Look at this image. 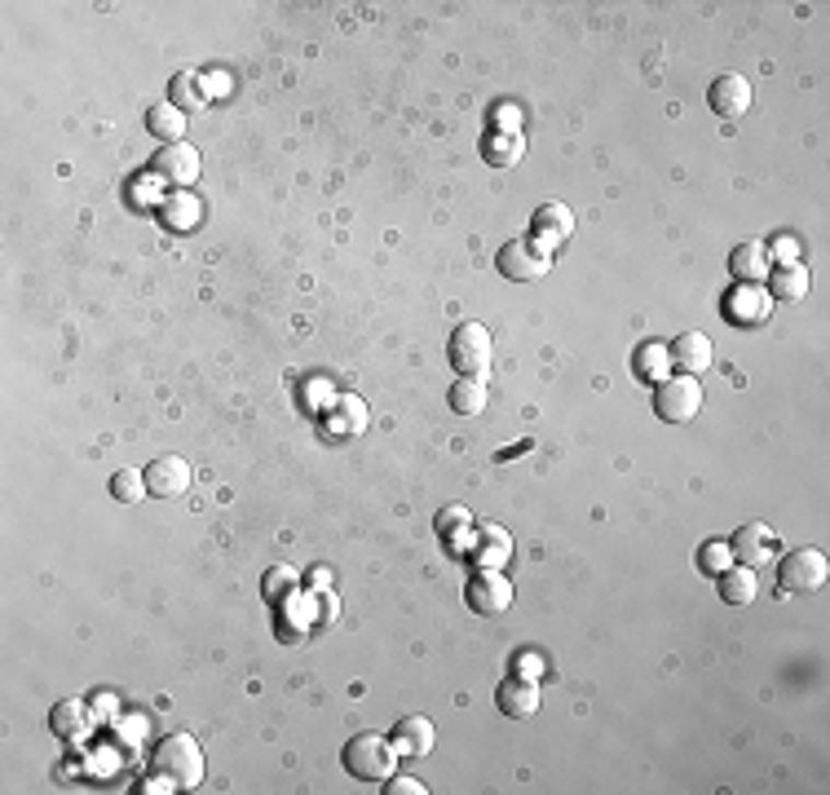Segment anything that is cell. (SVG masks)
I'll list each match as a JSON object with an SVG mask.
<instances>
[{
	"instance_id": "1",
	"label": "cell",
	"mask_w": 830,
	"mask_h": 795,
	"mask_svg": "<svg viewBox=\"0 0 830 795\" xmlns=\"http://www.w3.org/2000/svg\"><path fill=\"white\" fill-rule=\"evenodd\" d=\"M344 769L359 778V782H389L394 778V764H398V747L394 738L385 734H353L340 751Z\"/></svg>"
},
{
	"instance_id": "2",
	"label": "cell",
	"mask_w": 830,
	"mask_h": 795,
	"mask_svg": "<svg viewBox=\"0 0 830 795\" xmlns=\"http://www.w3.org/2000/svg\"><path fill=\"white\" fill-rule=\"evenodd\" d=\"M155 773L168 778L177 791H195L203 782V751L190 734H168L160 747H155Z\"/></svg>"
},
{
	"instance_id": "3",
	"label": "cell",
	"mask_w": 830,
	"mask_h": 795,
	"mask_svg": "<svg viewBox=\"0 0 830 795\" xmlns=\"http://www.w3.org/2000/svg\"><path fill=\"white\" fill-rule=\"evenodd\" d=\"M446 359L459 376H478L487 381L491 376V359H495V340L482 323H459L446 340Z\"/></svg>"
},
{
	"instance_id": "4",
	"label": "cell",
	"mask_w": 830,
	"mask_h": 795,
	"mask_svg": "<svg viewBox=\"0 0 830 795\" xmlns=\"http://www.w3.org/2000/svg\"><path fill=\"white\" fill-rule=\"evenodd\" d=\"M830 575V561L821 548H791L778 561V588L782 593H817Z\"/></svg>"
},
{
	"instance_id": "5",
	"label": "cell",
	"mask_w": 830,
	"mask_h": 795,
	"mask_svg": "<svg viewBox=\"0 0 830 795\" xmlns=\"http://www.w3.org/2000/svg\"><path fill=\"white\" fill-rule=\"evenodd\" d=\"M654 411L667 424H689L702 411V385L698 376H667L654 394Z\"/></svg>"
},
{
	"instance_id": "6",
	"label": "cell",
	"mask_w": 830,
	"mask_h": 795,
	"mask_svg": "<svg viewBox=\"0 0 830 795\" xmlns=\"http://www.w3.org/2000/svg\"><path fill=\"white\" fill-rule=\"evenodd\" d=\"M495 266H500V274L508 283H535V279H543L552 270V253H543L535 239H508L500 248Z\"/></svg>"
},
{
	"instance_id": "7",
	"label": "cell",
	"mask_w": 830,
	"mask_h": 795,
	"mask_svg": "<svg viewBox=\"0 0 830 795\" xmlns=\"http://www.w3.org/2000/svg\"><path fill=\"white\" fill-rule=\"evenodd\" d=\"M773 305H778V301L769 296L764 283H738V288L725 292L721 314H725L734 327H764V323L773 318Z\"/></svg>"
},
{
	"instance_id": "8",
	"label": "cell",
	"mask_w": 830,
	"mask_h": 795,
	"mask_svg": "<svg viewBox=\"0 0 830 795\" xmlns=\"http://www.w3.org/2000/svg\"><path fill=\"white\" fill-rule=\"evenodd\" d=\"M464 601H468L472 615L495 619V615H504L513 606V580L500 575V571H478V575H468V584H464Z\"/></svg>"
},
{
	"instance_id": "9",
	"label": "cell",
	"mask_w": 830,
	"mask_h": 795,
	"mask_svg": "<svg viewBox=\"0 0 830 795\" xmlns=\"http://www.w3.org/2000/svg\"><path fill=\"white\" fill-rule=\"evenodd\" d=\"M706 102H711V110H716L721 120H743L747 110H751V102H756V89H751V80H747V75L725 71V75L711 80Z\"/></svg>"
},
{
	"instance_id": "10",
	"label": "cell",
	"mask_w": 830,
	"mask_h": 795,
	"mask_svg": "<svg viewBox=\"0 0 830 795\" xmlns=\"http://www.w3.org/2000/svg\"><path fill=\"white\" fill-rule=\"evenodd\" d=\"M667 354H671V367L680 376H706L711 363H716V346H711L706 331H680L667 346Z\"/></svg>"
},
{
	"instance_id": "11",
	"label": "cell",
	"mask_w": 830,
	"mask_h": 795,
	"mask_svg": "<svg viewBox=\"0 0 830 795\" xmlns=\"http://www.w3.org/2000/svg\"><path fill=\"white\" fill-rule=\"evenodd\" d=\"M539 703H543V694H539V680H530V676H508V680H500V690H495V708H500V716H508V721H530V716H539Z\"/></svg>"
},
{
	"instance_id": "12",
	"label": "cell",
	"mask_w": 830,
	"mask_h": 795,
	"mask_svg": "<svg viewBox=\"0 0 830 795\" xmlns=\"http://www.w3.org/2000/svg\"><path fill=\"white\" fill-rule=\"evenodd\" d=\"M367 420H372V411L359 394H336L323 411V429L331 437H359V433H367Z\"/></svg>"
},
{
	"instance_id": "13",
	"label": "cell",
	"mask_w": 830,
	"mask_h": 795,
	"mask_svg": "<svg viewBox=\"0 0 830 795\" xmlns=\"http://www.w3.org/2000/svg\"><path fill=\"white\" fill-rule=\"evenodd\" d=\"M199 173H203V160H199V151L190 147V142H173V147H164L160 155H155V177H164L168 186H195L199 182Z\"/></svg>"
},
{
	"instance_id": "14",
	"label": "cell",
	"mask_w": 830,
	"mask_h": 795,
	"mask_svg": "<svg viewBox=\"0 0 830 795\" xmlns=\"http://www.w3.org/2000/svg\"><path fill=\"white\" fill-rule=\"evenodd\" d=\"M729 548H734V557H738L743 565L760 571V565H769V561H773V552H778V535H773L764 522H747V526H738V530H734Z\"/></svg>"
},
{
	"instance_id": "15",
	"label": "cell",
	"mask_w": 830,
	"mask_h": 795,
	"mask_svg": "<svg viewBox=\"0 0 830 795\" xmlns=\"http://www.w3.org/2000/svg\"><path fill=\"white\" fill-rule=\"evenodd\" d=\"M195 482V469L182 460V456H160L147 465V491L160 495V500H173V495H186Z\"/></svg>"
},
{
	"instance_id": "16",
	"label": "cell",
	"mask_w": 830,
	"mask_h": 795,
	"mask_svg": "<svg viewBox=\"0 0 830 795\" xmlns=\"http://www.w3.org/2000/svg\"><path fill=\"white\" fill-rule=\"evenodd\" d=\"M530 239L543 248V253H557L570 235H574V212L565 208V203H543L539 212H535V221H530Z\"/></svg>"
},
{
	"instance_id": "17",
	"label": "cell",
	"mask_w": 830,
	"mask_h": 795,
	"mask_svg": "<svg viewBox=\"0 0 830 795\" xmlns=\"http://www.w3.org/2000/svg\"><path fill=\"white\" fill-rule=\"evenodd\" d=\"M729 270H734L738 283H764L769 270H773V253H769V244H760V239L738 244L734 257H729Z\"/></svg>"
},
{
	"instance_id": "18",
	"label": "cell",
	"mask_w": 830,
	"mask_h": 795,
	"mask_svg": "<svg viewBox=\"0 0 830 795\" xmlns=\"http://www.w3.org/2000/svg\"><path fill=\"white\" fill-rule=\"evenodd\" d=\"M160 217H164L168 231L186 235V231H195V225L203 221V203H199L190 190H173V195L160 199Z\"/></svg>"
},
{
	"instance_id": "19",
	"label": "cell",
	"mask_w": 830,
	"mask_h": 795,
	"mask_svg": "<svg viewBox=\"0 0 830 795\" xmlns=\"http://www.w3.org/2000/svg\"><path fill=\"white\" fill-rule=\"evenodd\" d=\"M389 738H394L398 756H429V751H433V743H437V734H433V721H429V716H407V721H398Z\"/></svg>"
},
{
	"instance_id": "20",
	"label": "cell",
	"mask_w": 830,
	"mask_h": 795,
	"mask_svg": "<svg viewBox=\"0 0 830 795\" xmlns=\"http://www.w3.org/2000/svg\"><path fill=\"white\" fill-rule=\"evenodd\" d=\"M721 580V597L729 601V606H751L756 597H760V575L751 571V565H729L725 575H716Z\"/></svg>"
},
{
	"instance_id": "21",
	"label": "cell",
	"mask_w": 830,
	"mask_h": 795,
	"mask_svg": "<svg viewBox=\"0 0 830 795\" xmlns=\"http://www.w3.org/2000/svg\"><path fill=\"white\" fill-rule=\"evenodd\" d=\"M472 557H478V571H504V561L513 557V539L504 526H487L478 548H472Z\"/></svg>"
},
{
	"instance_id": "22",
	"label": "cell",
	"mask_w": 830,
	"mask_h": 795,
	"mask_svg": "<svg viewBox=\"0 0 830 795\" xmlns=\"http://www.w3.org/2000/svg\"><path fill=\"white\" fill-rule=\"evenodd\" d=\"M769 296L773 301H804L808 296V266H773L769 270Z\"/></svg>"
},
{
	"instance_id": "23",
	"label": "cell",
	"mask_w": 830,
	"mask_h": 795,
	"mask_svg": "<svg viewBox=\"0 0 830 795\" xmlns=\"http://www.w3.org/2000/svg\"><path fill=\"white\" fill-rule=\"evenodd\" d=\"M147 129H151L164 147H173V142H182V133H186V110L173 106V102H155L151 116H147Z\"/></svg>"
},
{
	"instance_id": "24",
	"label": "cell",
	"mask_w": 830,
	"mask_h": 795,
	"mask_svg": "<svg viewBox=\"0 0 830 795\" xmlns=\"http://www.w3.org/2000/svg\"><path fill=\"white\" fill-rule=\"evenodd\" d=\"M451 411H459V416H482V411H487V381L459 376V381L451 385Z\"/></svg>"
},
{
	"instance_id": "25",
	"label": "cell",
	"mask_w": 830,
	"mask_h": 795,
	"mask_svg": "<svg viewBox=\"0 0 830 795\" xmlns=\"http://www.w3.org/2000/svg\"><path fill=\"white\" fill-rule=\"evenodd\" d=\"M49 725H54V734H58V738L80 743V738L89 734L93 716H84V703H75V699H71V703H58V708H54V721H49Z\"/></svg>"
},
{
	"instance_id": "26",
	"label": "cell",
	"mask_w": 830,
	"mask_h": 795,
	"mask_svg": "<svg viewBox=\"0 0 830 795\" xmlns=\"http://www.w3.org/2000/svg\"><path fill=\"white\" fill-rule=\"evenodd\" d=\"M168 102L182 106V110H203V106H208L203 75H199V71H177V80H173V89H168Z\"/></svg>"
},
{
	"instance_id": "27",
	"label": "cell",
	"mask_w": 830,
	"mask_h": 795,
	"mask_svg": "<svg viewBox=\"0 0 830 795\" xmlns=\"http://www.w3.org/2000/svg\"><path fill=\"white\" fill-rule=\"evenodd\" d=\"M667 372H671V354H667V346H658V340H645V346L636 350V376L663 385Z\"/></svg>"
},
{
	"instance_id": "28",
	"label": "cell",
	"mask_w": 830,
	"mask_h": 795,
	"mask_svg": "<svg viewBox=\"0 0 830 795\" xmlns=\"http://www.w3.org/2000/svg\"><path fill=\"white\" fill-rule=\"evenodd\" d=\"M522 138H513V133H491V138H482V155L495 164V168H508V164H517L522 160Z\"/></svg>"
},
{
	"instance_id": "29",
	"label": "cell",
	"mask_w": 830,
	"mask_h": 795,
	"mask_svg": "<svg viewBox=\"0 0 830 795\" xmlns=\"http://www.w3.org/2000/svg\"><path fill=\"white\" fill-rule=\"evenodd\" d=\"M110 495L120 504H142V495H151L147 491V469H120L110 478Z\"/></svg>"
},
{
	"instance_id": "30",
	"label": "cell",
	"mask_w": 830,
	"mask_h": 795,
	"mask_svg": "<svg viewBox=\"0 0 830 795\" xmlns=\"http://www.w3.org/2000/svg\"><path fill=\"white\" fill-rule=\"evenodd\" d=\"M698 565L706 575H725L729 565H734V548H729V539H711L702 552H698Z\"/></svg>"
},
{
	"instance_id": "31",
	"label": "cell",
	"mask_w": 830,
	"mask_h": 795,
	"mask_svg": "<svg viewBox=\"0 0 830 795\" xmlns=\"http://www.w3.org/2000/svg\"><path fill=\"white\" fill-rule=\"evenodd\" d=\"M292 593H296V571H292V565H274V571L266 575V597H270V601H274V597L288 601Z\"/></svg>"
},
{
	"instance_id": "32",
	"label": "cell",
	"mask_w": 830,
	"mask_h": 795,
	"mask_svg": "<svg viewBox=\"0 0 830 795\" xmlns=\"http://www.w3.org/2000/svg\"><path fill=\"white\" fill-rule=\"evenodd\" d=\"M389 795H424L429 786L420 782V778H389V786H385Z\"/></svg>"
},
{
	"instance_id": "33",
	"label": "cell",
	"mask_w": 830,
	"mask_h": 795,
	"mask_svg": "<svg viewBox=\"0 0 830 795\" xmlns=\"http://www.w3.org/2000/svg\"><path fill=\"white\" fill-rule=\"evenodd\" d=\"M451 526H468V513H464V508H446V513H437V530L451 535Z\"/></svg>"
},
{
	"instance_id": "34",
	"label": "cell",
	"mask_w": 830,
	"mask_h": 795,
	"mask_svg": "<svg viewBox=\"0 0 830 795\" xmlns=\"http://www.w3.org/2000/svg\"><path fill=\"white\" fill-rule=\"evenodd\" d=\"M500 129H508V133L517 129V110L513 106H500Z\"/></svg>"
}]
</instances>
